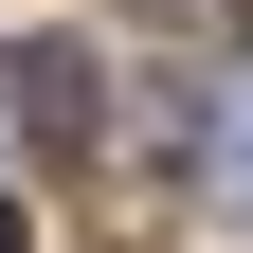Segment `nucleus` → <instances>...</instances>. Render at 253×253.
Returning <instances> with one entry per match:
<instances>
[{
	"label": "nucleus",
	"instance_id": "f257e3e1",
	"mask_svg": "<svg viewBox=\"0 0 253 253\" xmlns=\"http://www.w3.org/2000/svg\"><path fill=\"white\" fill-rule=\"evenodd\" d=\"M217 199H253V109H217Z\"/></svg>",
	"mask_w": 253,
	"mask_h": 253
},
{
	"label": "nucleus",
	"instance_id": "f03ea898",
	"mask_svg": "<svg viewBox=\"0 0 253 253\" xmlns=\"http://www.w3.org/2000/svg\"><path fill=\"white\" fill-rule=\"evenodd\" d=\"M0 253H18V217H0Z\"/></svg>",
	"mask_w": 253,
	"mask_h": 253
}]
</instances>
